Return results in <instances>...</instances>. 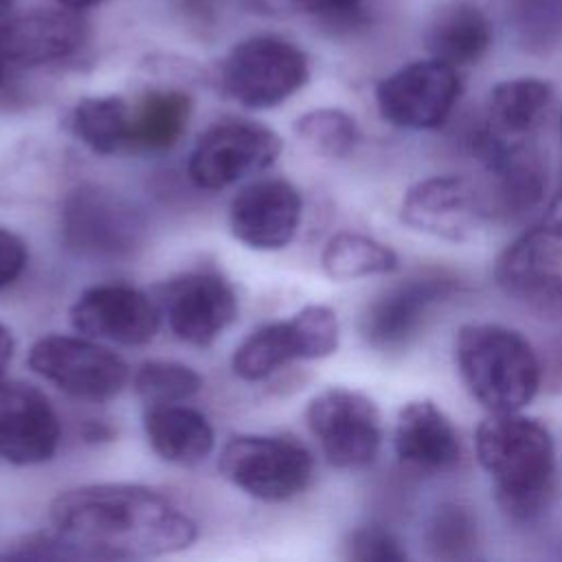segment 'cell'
I'll return each instance as SVG.
<instances>
[{"label":"cell","mask_w":562,"mask_h":562,"mask_svg":"<svg viewBox=\"0 0 562 562\" xmlns=\"http://www.w3.org/2000/svg\"><path fill=\"white\" fill-rule=\"evenodd\" d=\"M50 522L72 558H156L182 551L198 538V525L171 498L130 483L61 492L50 503Z\"/></svg>","instance_id":"1"},{"label":"cell","mask_w":562,"mask_h":562,"mask_svg":"<svg viewBox=\"0 0 562 562\" xmlns=\"http://www.w3.org/2000/svg\"><path fill=\"white\" fill-rule=\"evenodd\" d=\"M474 450L490 474L501 512L516 520H536L555 496V448L549 428L514 413H490L476 428Z\"/></svg>","instance_id":"2"},{"label":"cell","mask_w":562,"mask_h":562,"mask_svg":"<svg viewBox=\"0 0 562 562\" xmlns=\"http://www.w3.org/2000/svg\"><path fill=\"white\" fill-rule=\"evenodd\" d=\"M454 360L470 395L490 413L525 408L542 380L529 340L498 323H468L454 340Z\"/></svg>","instance_id":"3"},{"label":"cell","mask_w":562,"mask_h":562,"mask_svg":"<svg viewBox=\"0 0 562 562\" xmlns=\"http://www.w3.org/2000/svg\"><path fill=\"white\" fill-rule=\"evenodd\" d=\"M143 220L116 191L75 187L61 206V239L70 252L94 261L132 257L143 241Z\"/></svg>","instance_id":"4"},{"label":"cell","mask_w":562,"mask_h":562,"mask_svg":"<svg viewBox=\"0 0 562 562\" xmlns=\"http://www.w3.org/2000/svg\"><path fill=\"white\" fill-rule=\"evenodd\" d=\"M217 465L235 487L268 503L299 496L314 474L312 452L292 437L237 435L224 446Z\"/></svg>","instance_id":"5"},{"label":"cell","mask_w":562,"mask_h":562,"mask_svg":"<svg viewBox=\"0 0 562 562\" xmlns=\"http://www.w3.org/2000/svg\"><path fill=\"white\" fill-rule=\"evenodd\" d=\"M310 79L305 53L277 35H255L231 48L222 64L224 90L241 105L274 108Z\"/></svg>","instance_id":"6"},{"label":"cell","mask_w":562,"mask_h":562,"mask_svg":"<svg viewBox=\"0 0 562 562\" xmlns=\"http://www.w3.org/2000/svg\"><path fill=\"white\" fill-rule=\"evenodd\" d=\"M494 279L507 296L527 307L562 310V202L498 255Z\"/></svg>","instance_id":"7"},{"label":"cell","mask_w":562,"mask_h":562,"mask_svg":"<svg viewBox=\"0 0 562 562\" xmlns=\"http://www.w3.org/2000/svg\"><path fill=\"white\" fill-rule=\"evenodd\" d=\"M281 136L255 121L224 119L195 140L187 173L198 189L217 191L268 169L281 154Z\"/></svg>","instance_id":"8"},{"label":"cell","mask_w":562,"mask_h":562,"mask_svg":"<svg viewBox=\"0 0 562 562\" xmlns=\"http://www.w3.org/2000/svg\"><path fill=\"white\" fill-rule=\"evenodd\" d=\"M305 419L334 468L360 470L378 457L382 424L369 395L342 386L325 389L307 404Z\"/></svg>","instance_id":"9"},{"label":"cell","mask_w":562,"mask_h":562,"mask_svg":"<svg viewBox=\"0 0 562 562\" xmlns=\"http://www.w3.org/2000/svg\"><path fill=\"white\" fill-rule=\"evenodd\" d=\"M29 367L59 391L90 402L114 397L130 378L121 356L79 336L50 334L29 351Z\"/></svg>","instance_id":"10"},{"label":"cell","mask_w":562,"mask_h":562,"mask_svg":"<svg viewBox=\"0 0 562 562\" xmlns=\"http://www.w3.org/2000/svg\"><path fill=\"white\" fill-rule=\"evenodd\" d=\"M459 290L448 272H422L378 294L360 316L364 342L378 351H402L424 329L430 312Z\"/></svg>","instance_id":"11"},{"label":"cell","mask_w":562,"mask_h":562,"mask_svg":"<svg viewBox=\"0 0 562 562\" xmlns=\"http://www.w3.org/2000/svg\"><path fill=\"white\" fill-rule=\"evenodd\" d=\"M461 92L457 68L435 57L413 61L384 77L375 103L384 121L402 130H437L450 116Z\"/></svg>","instance_id":"12"},{"label":"cell","mask_w":562,"mask_h":562,"mask_svg":"<svg viewBox=\"0 0 562 562\" xmlns=\"http://www.w3.org/2000/svg\"><path fill=\"white\" fill-rule=\"evenodd\" d=\"M487 215L483 193L461 176H430L406 189L400 220L413 231L465 241Z\"/></svg>","instance_id":"13"},{"label":"cell","mask_w":562,"mask_h":562,"mask_svg":"<svg viewBox=\"0 0 562 562\" xmlns=\"http://www.w3.org/2000/svg\"><path fill=\"white\" fill-rule=\"evenodd\" d=\"M158 310L182 342L211 345L239 312L233 285L217 272H189L160 288Z\"/></svg>","instance_id":"14"},{"label":"cell","mask_w":562,"mask_h":562,"mask_svg":"<svg viewBox=\"0 0 562 562\" xmlns=\"http://www.w3.org/2000/svg\"><path fill=\"white\" fill-rule=\"evenodd\" d=\"M70 323L88 338L119 345H145L160 325V310L147 294L127 283L86 288L70 305Z\"/></svg>","instance_id":"15"},{"label":"cell","mask_w":562,"mask_h":562,"mask_svg":"<svg viewBox=\"0 0 562 562\" xmlns=\"http://www.w3.org/2000/svg\"><path fill=\"white\" fill-rule=\"evenodd\" d=\"M472 147L494 180L492 193L483 195L487 213L520 217L542 202L549 182L547 162L531 140L498 143L479 127Z\"/></svg>","instance_id":"16"},{"label":"cell","mask_w":562,"mask_h":562,"mask_svg":"<svg viewBox=\"0 0 562 562\" xmlns=\"http://www.w3.org/2000/svg\"><path fill=\"white\" fill-rule=\"evenodd\" d=\"M59 435L57 413L37 386L0 378V457L4 461L44 463L57 452Z\"/></svg>","instance_id":"17"},{"label":"cell","mask_w":562,"mask_h":562,"mask_svg":"<svg viewBox=\"0 0 562 562\" xmlns=\"http://www.w3.org/2000/svg\"><path fill=\"white\" fill-rule=\"evenodd\" d=\"M88 29L79 11L50 9L11 18L0 26V64L11 75L75 55L86 42Z\"/></svg>","instance_id":"18"},{"label":"cell","mask_w":562,"mask_h":562,"mask_svg":"<svg viewBox=\"0 0 562 562\" xmlns=\"http://www.w3.org/2000/svg\"><path fill=\"white\" fill-rule=\"evenodd\" d=\"M301 211L303 200L294 184L281 178H263L233 198L228 222L233 235L248 248L279 250L294 239Z\"/></svg>","instance_id":"19"},{"label":"cell","mask_w":562,"mask_h":562,"mask_svg":"<svg viewBox=\"0 0 562 562\" xmlns=\"http://www.w3.org/2000/svg\"><path fill=\"white\" fill-rule=\"evenodd\" d=\"M393 443L402 463L432 474L457 468L463 457L454 424L430 400H413L402 406Z\"/></svg>","instance_id":"20"},{"label":"cell","mask_w":562,"mask_h":562,"mask_svg":"<svg viewBox=\"0 0 562 562\" xmlns=\"http://www.w3.org/2000/svg\"><path fill=\"white\" fill-rule=\"evenodd\" d=\"M553 101L549 81L536 77L507 79L492 88L481 130L498 143L531 140Z\"/></svg>","instance_id":"21"},{"label":"cell","mask_w":562,"mask_h":562,"mask_svg":"<svg viewBox=\"0 0 562 562\" xmlns=\"http://www.w3.org/2000/svg\"><path fill=\"white\" fill-rule=\"evenodd\" d=\"M428 53L454 68L476 64L492 44L485 11L470 0H452L435 11L426 29Z\"/></svg>","instance_id":"22"},{"label":"cell","mask_w":562,"mask_h":562,"mask_svg":"<svg viewBox=\"0 0 562 562\" xmlns=\"http://www.w3.org/2000/svg\"><path fill=\"white\" fill-rule=\"evenodd\" d=\"M145 435L158 457L178 465L204 461L215 443L209 419L195 408L154 404L145 411Z\"/></svg>","instance_id":"23"},{"label":"cell","mask_w":562,"mask_h":562,"mask_svg":"<svg viewBox=\"0 0 562 562\" xmlns=\"http://www.w3.org/2000/svg\"><path fill=\"white\" fill-rule=\"evenodd\" d=\"M191 99L180 90H149L130 103L127 151L151 154L173 147L187 130Z\"/></svg>","instance_id":"24"},{"label":"cell","mask_w":562,"mask_h":562,"mask_svg":"<svg viewBox=\"0 0 562 562\" xmlns=\"http://www.w3.org/2000/svg\"><path fill=\"white\" fill-rule=\"evenodd\" d=\"M68 130L97 154L127 151L130 101L119 94L86 97L70 110Z\"/></svg>","instance_id":"25"},{"label":"cell","mask_w":562,"mask_h":562,"mask_svg":"<svg viewBox=\"0 0 562 562\" xmlns=\"http://www.w3.org/2000/svg\"><path fill=\"white\" fill-rule=\"evenodd\" d=\"M303 360V347L292 318L252 331L233 353V371L241 380H263L283 364Z\"/></svg>","instance_id":"26"},{"label":"cell","mask_w":562,"mask_h":562,"mask_svg":"<svg viewBox=\"0 0 562 562\" xmlns=\"http://www.w3.org/2000/svg\"><path fill=\"white\" fill-rule=\"evenodd\" d=\"M321 263L329 279L349 281L369 274L393 272L397 268V255L373 237L338 233L327 241Z\"/></svg>","instance_id":"27"},{"label":"cell","mask_w":562,"mask_h":562,"mask_svg":"<svg viewBox=\"0 0 562 562\" xmlns=\"http://www.w3.org/2000/svg\"><path fill=\"white\" fill-rule=\"evenodd\" d=\"M424 542L437 560H468L479 544L476 518L461 503H441L428 518Z\"/></svg>","instance_id":"28"},{"label":"cell","mask_w":562,"mask_h":562,"mask_svg":"<svg viewBox=\"0 0 562 562\" xmlns=\"http://www.w3.org/2000/svg\"><path fill=\"white\" fill-rule=\"evenodd\" d=\"M294 132L305 147L325 158L349 156L360 138L353 116L338 108H318L305 112L296 119Z\"/></svg>","instance_id":"29"},{"label":"cell","mask_w":562,"mask_h":562,"mask_svg":"<svg viewBox=\"0 0 562 562\" xmlns=\"http://www.w3.org/2000/svg\"><path fill=\"white\" fill-rule=\"evenodd\" d=\"M507 22L531 53H549L562 44V0H507Z\"/></svg>","instance_id":"30"},{"label":"cell","mask_w":562,"mask_h":562,"mask_svg":"<svg viewBox=\"0 0 562 562\" xmlns=\"http://www.w3.org/2000/svg\"><path fill=\"white\" fill-rule=\"evenodd\" d=\"M134 391L147 404H176L200 393L204 380L202 375L173 360H149L134 373Z\"/></svg>","instance_id":"31"},{"label":"cell","mask_w":562,"mask_h":562,"mask_svg":"<svg viewBox=\"0 0 562 562\" xmlns=\"http://www.w3.org/2000/svg\"><path fill=\"white\" fill-rule=\"evenodd\" d=\"M301 347H303V360H318L327 358L338 349L340 340V325L338 316L327 305H307L301 312L292 316Z\"/></svg>","instance_id":"32"},{"label":"cell","mask_w":562,"mask_h":562,"mask_svg":"<svg viewBox=\"0 0 562 562\" xmlns=\"http://www.w3.org/2000/svg\"><path fill=\"white\" fill-rule=\"evenodd\" d=\"M345 555L353 562H402L406 551L397 536L380 525L353 529L345 540Z\"/></svg>","instance_id":"33"},{"label":"cell","mask_w":562,"mask_h":562,"mask_svg":"<svg viewBox=\"0 0 562 562\" xmlns=\"http://www.w3.org/2000/svg\"><path fill=\"white\" fill-rule=\"evenodd\" d=\"M290 11L321 20L327 26H356L362 18V0H281Z\"/></svg>","instance_id":"34"},{"label":"cell","mask_w":562,"mask_h":562,"mask_svg":"<svg viewBox=\"0 0 562 562\" xmlns=\"http://www.w3.org/2000/svg\"><path fill=\"white\" fill-rule=\"evenodd\" d=\"M4 558H35V560H59V558H72L70 549L64 544V540L55 531H37L22 536L18 542H11Z\"/></svg>","instance_id":"35"},{"label":"cell","mask_w":562,"mask_h":562,"mask_svg":"<svg viewBox=\"0 0 562 562\" xmlns=\"http://www.w3.org/2000/svg\"><path fill=\"white\" fill-rule=\"evenodd\" d=\"M26 259L29 250L22 237L0 226V290L11 285L22 274Z\"/></svg>","instance_id":"36"},{"label":"cell","mask_w":562,"mask_h":562,"mask_svg":"<svg viewBox=\"0 0 562 562\" xmlns=\"http://www.w3.org/2000/svg\"><path fill=\"white\" fill-rule=\"evenodd\" d=\"M13 349H15L13 336H11L9 327L0 323V378H2L4 369L9 367V362H11V358H13Z\"/></svg>","instance_id":"37"},{"label":"cell","mask_w":562,"mask_h":562,"mask_svg":"<svg viewBox=\"0 0 562 562\" xmlns=\"http://www.w3.org/2000/svg\"><path fill=\"white\" fill-rule=\"evenodd\" d=\"M61 7H68V9H75V11H81V9H88V7H94L103 0H57Z\"/></svg>","instance_id":"38"},{"label":"cell","mask_w":562,"mask_h":562,"mask_svg":"<svg viewBox=\"0 0 562 562\" xmlns=\"http://www.w3.org/2000/svg\"><path fill=\"white\" fill-rule=\"evenodd\" d=\"M555 367H558V371L562 373V342H560V347L555 349Z\"/></svg>","instance_id":"39"},{"label":"cell","mask_w":562,"mask_h":562,"mask_svg":"<svg viewBox=\"0 0 562 562\" xmlns=\"http://www.w3.org/2000/svg\"><path fill=\"white\" fill-rule=\"evenodd\" d=\"M11 2H13V0H0V18H2V15L9 11Z\"/></svg>","instance_id":"40"},{"label":"cell","mask_w":562,"mask_h":562,"mask_svg":"<svg viewBox=\"0 0 562 562\" xmlns=\"http://www.w3.org/2000/svg\"><path fill=\"white\" fill-rule=\"evenodd\" d=\"M560 134H562V121H560Z\"/></svg>","instance_id":"41"}]
</instances>
